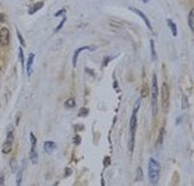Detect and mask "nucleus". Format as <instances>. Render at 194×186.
<instances>
[{
  "label": "nucleus",
  "mask_w": 194,
  "mask_h": 186,
  "mask_svg": "<svg viewBox=\"0 0 194 186\" xmlns=\"http://www.w3.org/2000/svg\"><path fill=\"white\" fill-rule=\"evenodd\" d=\"M159 162L154 160V158H151L148 161V178H150V182L151 185H157L158 180H159Z\"/></svg>",
  "instance_id": "f257e3e1"
},
{
  "label": "nucleus",
  "mask_w": 194,
  "mask_h": 186,
  "mask_svg": "<svg viewBox=\"0 0 194 186\" xmlns=\"http://www.w3.org/2000/svg\"><path fill=\"white\" fill-rule=\"evenodd\" d=\"M157 98H158V84H157V74L152 76V85H151V102H152V111L154 116L157 115Z\"/></svg>",
  "instance_id": "f03ea898"
},
{
  "label": "nucleus",
  "mask_w": 194,
  "mask_h": 186,
  "mask_svg": "<svg viewBox=\"0 0 194 186\" xmlns=\"http://www.w3.org/2000/svg\"><path fill=\"white\" fill-rule=\"evenodd\" d=\"M168 102H169V87H168L166 83H163V85H162V108H163V111H168Z\"/></svg>",
  "instance_id": "7ed1b4c3"
},
{
  "label": "nucleus",
  "mask_w": 194,
  "mask_h": 186,
  "mask_svg": "<svg viewBox=\"0 0 194 186\" xmlns=\"http://www.w3.org/2000/svg\"><path fill=\"white\" fill-rule=\"evenodd\" d=\"M0 44L3 46H7L10 44V31L7 28H1L0 30Z\"/></svg>",
  "instance_id": "20e7f679"
},
{
  "label": "nucleus",
  "mask_w": 194,
  "mask_h": 186,
  "mask_svg": "<svg viewBox=\"0 0 194 186\" xmlns=\"http://www.w3.org/2000/svg\"><path fill=\"white\" fill-rule=\"evenodd\" d=\"M11 141H13V133L10 132L8 133V137H7V140L3 143V147H1V151L4 153V154H8L10 151H11Z\"/></svg>",
  "instance_id": "39448f33"
},
{
  "label": "nucleus",
  "mask_w": 194,
  "mask_h": 186,
  "mask_svg": "<svg viewBox=\"0 0 194 186\" xmlns=\"http://www.w3.org/2000/svg\"><path fill=\"white\" fill-rule=\"evenodd\" d=\"M130 10H131V11H134V13H136V14H138V16H140V17H141V18L144 20L145 25L148 27V28H150V30H152V25H151L150 20H148V17H147V16H145L144 13H141V11H140V10H138V8H136V7H130Z\"/></svg>",
  "instance_id": "423d86ee"
},
{
  "label": "nucleus",
  "mask_w": 194,
  "mask_h": 186,
  "mask_svg": "<svg viewBox=\"0 0 194 186\" xmlns=\"http://www.w3.org/2000/svg\"><path fill=\"white\" fill-rule=\"evenodd\" d=\"M56 148V144L53 143V141H45V144H44V150H45V153H48V154H50L53 150Z\"/></svg>",
  "instance_id": "0eeeda50"
},
{
  "label": "nucleus",
  "mask_w": 194,
  "mask_h": 186,
  "mask_svg": "<svg viewBox=\"0 0 194 186\" xmlns=\"http://www.w3.org/2000/svg\"><path fill=\"white\" fill-rule=\"evenodd\" d=\"M88 49H92V48H89V46H82V48H80V49H77V51L74 52V56H73V66H75V63H77L78 55H80L82 51H88Z\"/></svg>",
  "instance_id": "6e6552de"
},
{
  "label": "nucleus",
  "mask_w": 194,
  "mask_h": 186,
  "mask_svg": "<svg viewBox=\"0 0 194 186\" xmlns=\"http://www.w3.org/2000/svg\"><path fill=\"white\" fill-rule=\"evenodd\" d=\"M42 7H44V3H42V1H39V3H35L34 6H31V7H30V10H28V13H30V14H34V13H37L38 10H41Z\"/></svg>",
  "instance_id": "1a4fd4ad"
},
{
  "label": "nucleus",
  "mask_w": 194,
  "mask_h": 186,
  "mask_svg": "<svg viewBox=\"0 0 194 186\" xmlns=\"http://www.w3.org/2000/svg\"><path fill=\"white\" fill-rule=\"evenodd\" d=\"M188 25H190V30L194 31V10L193 8L190 10V14H188Z\"/></svg>",
  "instance_id": "9d476101"
},
{
  "label": "nucleus",
  "mask_w": 194,
  "mask_h": 186,
  "mask_svg": "<svg viewBox=\"0 0 194 186\" xmlns=\"http://www.w3.org/2000/svg\"><path fill=\"white\" fill-rule=\"evenodd\" d=\"M168 25H169V28H170V31H172V35L173 37H176L177 35V30H176V25H175V23L172 21V20H168Z\"/></svg>",
  "instance_id": "9b49d317"
},
{
  "label": "nucleus",
  "mask_w": 194,
  "mask_h": 186,
  "mask_svg": "<svg viewBox=\"0 0 194 186\" xmlns=\"http://www.w3.org/2000/svg\"><path fill=\"white\" fill-rule=\"evenodd\" d=\"M32 62H34V53H31V55H30V59H28V63H27V73H28V76H31Z\"/></svg>",
  "instance_id": "f8f14e48"
},
{
  "label": "nucleus",
  "mask_w": 194,
  "mask_h": 186,
  "mask_svg": "<svg viewBox=\"0 0 194 186\" xmlns=\"http://www.w3.org/2000/svg\"><path fill=\"white\" fill-rule=\"evenodd\" d=\"M163 135H165V129H161V133H159V137H158L157 146H161V144H162V140H163Z\"/></svg>",
  "instance_id": "ddd939ff"
},
{
  "label": "nucleus",
  "mask_w": 194,
  "mask_h": 186,
  "mask_svg": "<svg viewBox=\"0 0 194 186\" xmlns=\"http://www.w3.org/2000/svg\"><path fill=\"white\" fill-rule=\"evenodd\" d=\"M37 150H35V147H32V150H31V161L32 162H34V164H35V162H37Z\"/></svg>",
  "instance_id": "4468645a"
},
{
  "label": "nucleus",
  "mask_w": 194,
  "mask_h": 186,
  "mask_svg": "<svg viewBox=\"0 0 194 186\" xmlns=\"http://www.w3.org/2000/svg\"><path fill=\"white\" fill-rule=\"evenodd\" d=\"M74 105H75V101L73 99V98H70V99L66 101V106H69V108H73Z\"/></svg>",
  "instance_id": "2eb2a0df"
},
{
  "label": "nucleus",
  "mask_w": 194,
  "mask_h": 186,
  "mask_svg": "<svg viewBox=\"0 0 194 186\" xmlns=\"http://www.w3.org/2000/svg\"><path fill=\"white\" fill-rule=\"evenodd\" d=\"M141 179H143V169L138 167L137 168V179L136 180H141Z\"/></svg>",
  "instance_id": "dca6fc26"
},
{
  "label": "nucleus",
  "mask_w": 194,
  "mask_h": 186,
  "mask_svg": "<svg viewBox=\"0 0 194 186\" xmlns=\"http://www.w3.org/2000/svg\"><path fill=\"white\" fill-rule=\"evenodd\" d=\"M150 44H151V52H152V59H155L157 55H155V48H154V41L152 39L150 41Z\"/></svg>",
  "instance_id": "f3484780"
},
{
  "label": "nucleus",
  "mask_w": 194,
  "mask_h": 186,
  "mask_svg": "<svg viewBox=\"0 0 194 186\" xmlns=\"http://www.w3.org/2000/svg\"><path fill=\"white\" fill-rule=\"evenodd\" d=\"M31 143H32V147H35V144H37V137L34 136V133H31Z\"/></svg>",
  "instance_id": "a211bd4d"
},
{
  "label": "nucleus",
  "mask_w": 194,
  "mask_h": 186,
  "mask_svg": "<svg viewBox=\"0 0 194 186\" xmlns=\"http://www.w3.org/2000/svg\"><path fill=\"white\" fill-rule=\"evenodd\" d=\"M148 92H150V90H148V87L145 85L144 88H143V97H147L148 95Z\"/></svg>",
  "instance_id": "6ab92c4d"
},
{
  "label": "nucleus",
  "mask_w": 194,
  "mask_h": 186,
  "mask_svg": "<svg viewBox=\"0 0 194 186\" xmlns=\"http://www.w3.org/2000/svg\"><path fill=\"white\" fill-rule=\"evenodd\" d=\"M64 23H66V17H63L62 23H60V24H59V27H57V28H56V31H59V30H60V28H62V27H63V24H64Z\"/></svg>",
  "instance_id": "aec40b11"
},
{
  "label": "nucleus",
  "mask_w": 194,
  "mask_h": 186,
  "mask_svg": "<svg viewBox=\"0 0 194 186\" xmlns=\"http://www.w3.org/2000/svg\"><path fill=\"white\" fill-rule=\"evenodd\" d=\"M73 141H74V144H80V141H81V139H80L78 136H75V137H74V140H73Z\"/></svg>",
  "instance_id": "412c9836"
},
{
  "label": "nucleus",
  "mask_w": 194,
  "mask_h": 186,
  "mask_svg": "<svg viewBox=\"0 0 194 186\" xmlns=\"http://www.w3.org/2000/svg\"><path fill=\"white\" fill-rule=\"evenodd\" d=\"M21 173H22V172L20 171V172H18V176H17V185H20V183H21Z\"/></svg>",
  "instance_id": "4be33fe9"
},
{
  "label": "nucleus",
  "mask_w": 194,
  "mask_h": 186,
  "mask_svg": "<svg viewBox=\"0 0 194 186\" xmlns=\"http://www.w3.org/2000/svg\"><path fill=\"white\" fill-rule=\"evenodd\" d=\"M18 39H20V42H21V45L24 46V45H25V42H24V39H22V37H21L20 34H18Z\"/></svg>",
  "instance_id": "5701e85b"
},
{
  "label": "nucleus",
  "mask_w": 194,
  "mask_h": 186,
  "mask_svg": "<svg viewBox=\"0 0 194 186\" xmlns=\"http://www.w3.org/2000/svg\"><path fill=\"white\" fill-rule=\"evenodd\" d=\"M64 11H66V10H60V11H57L56 17H59V16H63V14H64Z\"/></svg>",
  "instance_id": "b1692460"
},
{
  "label": "nucleus",
  "mask_w": 194,
  "mask_h": 186,
  "mask_svg": "<svg viewBox=\"0 0 194 186\" xmlns=\"http://www.w3.org/2000/svg\"><path fill=\"white\" fill-rule=\"evenodd\" d=\"M80 115H81V116H85V115H87V109L82 108V109H81V113H80Z\"/></svg>",
  "instance_id": "393cba45"
},
{
  "label": "nucleus",
  "mask_w": 194,
  "mask_h": 186,
  "mask_svg": "<svg viewBox=\"0 0 194 186\" xmlns=\"http://www.w3.org/2000/svg\"><path fill=\"white\" fill-rule=\"evenodd\" d=\"M143 1H145V3H147V1H148V0H143Z\"/></svg>",
  "instance_id": "a878e982"
}]
</instances>
